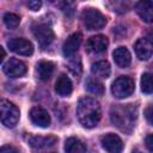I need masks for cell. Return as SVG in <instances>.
<instances>
[{"label": "cell", "mask_w": 153, "mask_h": 153, "mask_svg": "<svg viewBox=\"0 0 153 153\" xmlns=\"http://www.w3.org/2000/svg\"><path fill=\"white\" fill-rule=\"evenodd\" d=\"M81 38H82L81 33L75 32V33H72L65 41L63 47H62V51H63V55L66 57H71L78 51V49H79V47L81 44Z\"/></svg>", "instance_id": "obj_11"}, {"label": "cell", "mask_w": 153, "mask_h": 153, "mask_svg": "<svg viewBox=\"0 0 153 153\" xmlns=\"http://www.w3.org/2000/svg\"><path fill=\"white\" fill-rule=\"evenodd\" d=\"M137 117V109L133 104H117L110 110V118L120 130L130 133Z\"/></svg>", "instance_id": "obj_1"}, {"label": "cell", "mask_w": 153, "mask_h": 153, "mask_svg": "<svg viewBox=\"0 0 153 153\" xmlns=\"http://www.w3.org/2000/svg\"><path fill=\"white\" fill-rule=\"evenodd\" d=\"M4 23L8 29H16L20 23V18L16 13H6L4 16Z\"/></svg>", "instance_id": "obj_22"}, {"label": "cell", "mask_w": 153, "mask_h": 153, "mask_svg": "<svg viewBox=\"0 0 153 153\" xmlns=\"http://www.w3.org/2000/svg\"><path fill=\"white\" fill-rule=\"evenodd\" d=\"M81 19H82V23L85 25V27L87 30H99L102 27L105 26L106 24V18L105 16L98 11L97 8H85L82 11V14H81Z\"/></svg>", "instance_id": "obj_4"}, {"label": "cell", "mask_w": 153, "mask_h": 153, "mask_svg": "<svg viewBox=\"0 0 153 153\" xmlns=\"http://www.w3.org/2000/svg\"><path fill=\"white\" fill-rule=\"evenodd\" d=\"M91 72L96 78L105 79L110 75V65L108 61H97L92 65Z\"/></svg>", "instance_id": "obj_20"}, {"label": "cell", "mask_w": 153, "mask_h": 153, "mask_svg": "<svg viewBox=\"0 0 153 153\" xmlns=\"http://www.w3.org/2000/svg\"><path fill=\"white\" fill-rule=\"evenodd\" d=\"M134 80L129 76H120L111 85V92L118 99L129 97L134 92Z\"/></svg>", "instance_id": "obj_5"}, {"label": "cell", "mask_w": 153, "mask_h": 153, "mask_svg": "<svg viewBox=\"0 0 153 153\" xmlns=\"http://www.w3.org/2000/svg\"><path fill=\"white\" fill-rule=\"evenodd\" d=\"M153 51V45L149 39L147 38H140L135 43V53L136 56L140 60H148L152 56Z\"/></svg>", "instance_id": "obj_13"}, {"label": "cell", "mask_w": 153, "mask_h": 153, "mask_svg": "<svg viewBox=\"0 0 153 153\" xmlns=\"http://www.w3.org/2000/svg\"><path fill=\"white\" fill-rule=\"evenodd\" d=\"M10 50L18 55L23 56H30L33 53V45L29 39L25 38H12L7 43Z\"/></svg>", "instance_id": "obj_7"}, {"label": "cell", "mask_w": 153, "mask_h": 153, "mask_svg": "<svg viewBox=\"0 0 153 153\" xmlns=\"http://www.w3.org/2000/svg\"><path fill=\"white\" fill-rule=\"evenodd\" d=\"M54 72V63L50 61H39L36 66V73L38 79L45 81L48 80Z\"/></svg>", "instance_id": "obj_19"}, {"label": "cell", "mask_w": 153, "mask_h": 153, "mask_svg": "<svg viewBox=\"0 0 153 153\" xmlns=\"http://www.w3.org/2000/svg\"><path fill=\"white\" fill-rule=\"evenodd\" d=\"M69 69L71 72L75 75V76H79L81 74V60L79 57H75L73 59L71 62H69Z\"/></svg>", "instance_id": "obj_24"}, {"label": "cell", "mask_w": 153, "mask_h": 153, "mask_svg": "<svg viewBox=\"0 0 153 153\" xmlns=\"http://www.w3.org/2000/svg\"><path fill=\"white\" fill-rule=\"evenodd\" d=\"M152 8H153L152 1H141V2L136 4V12L141 17V19L145 20L146 23H151L153 19Z\"/></svg>", "instance_id": "obj_18"}, {"label": "cell", "mask_w": 153, "mask_h": 153, "mask_svg": "<svg viewBox=\"0 0 153 153\" xmlns=\"http://www.w3.org/2000/svg\"><path fill=\"white\" fill-rule=\"evenodd\" d=\"M65 152L66 153H86V146L85 143L78 139V137H68L65 142Z\"/></svg>", "instance_id": "obj_17"}, {"label": "cell", "mask_w": 153, "mask_h": 153, "mask_svg": "<svg viewBox=\"0 0 153 153\" xmlns=\"http://www.w3.org/2000/svg\"><path fill=\"white\" fill-rule=\"evenodd\" d=\"M108 38L103 35H96V36H92L88 41H87V49L88 51L91 53H94V54H100V53H104L108 48Z\"/></svg>", "instance_id": "obj_12"}, {"label": "cell", "mask_w": 153, "mask_h": 153, "mask_svg": "<svg viewBox=\"0 0 153 153\" xmlns=\"http://www.w3.org/2000/svg\"><path fill=\"white\" fill-rule=\"evenodd\" d=\"M100 141H102L103 148L108 153H121L123 149V142L121 137L116 134H112V133L105 134L104 136H102Z\"/></svg>", "instance_id": "obj_8"}, {"label": "cell", "mask_w": 153, "mask_h": 153, "mask_svg": "<svg viewBox=\"0 0 153 153\" xmlns=\"http://www.w3.org/2000/svg\"><path fill=\"white\" fill-rule=\"evenodd\" d=\"M32 33L41 47L45 48L54 41V31L48 24H35L32 26Z\"/></svg>", "instance_id": "obj_6"}, {"label": "cell", "mask_w": 153, "mask_h": 153, "mask_svg": "<svg viewBox=\"0 0 153 153\" xmlns=\"http://www.w3.org/2000/svg\"><path fill=\"white\" fill-rule=\"evenodd\" d=\"M20 117L19 109L11 103L10 100H1L0 102V121L7 128H13L18 123Z\"/></svg>", "instance_id": "obj_3"}, {"label": "cell", "mask_w": 153, "mask_h": 153, "mask_svg": "<svg viewBox=\"0 0 153 153\" xmlns=\"http://www.w3.org/2000/svg\"><path fill=\"white\" fill-rule=\"evenodd\" d=\"M55 91H56L57 94L61 96V97H67V96H69V94L72 93V91H73V85H72L71 79H69L67 75L61 74V75L57 78L56 82H55Z\"/></svg>", "instance_id": "obj_15"}, {"label": "cell", "mask_w": 153, "mask_h": 153, "mask_svg": "<svg viewBox=\"0 0 153 153\" xmlns=\"http://www.w3.org/2000/svg\"><path fill=\"white\" fill-rule=\"evenodd\" d=\"M57 137L54 135H48V136H31L29 139V145L33 148H47L56 143Z\"/></svg>", "instance_id": "obj_16"}, {"label": "cell", "mask_w": 153, "mask_h": 153, "mask_svg": "<svg viewBox=\"0 0 153 153\" xmlns=\"http://www.w3.org/2000/svg\"><path fill=\"white\" fill-rule=\"evenodd\" d=\"M4 73L10 78H19L26 73V66L17 59H10L4 65Z\"/></svg>", "instance_id": "obj_9"}, {"label": "cell", "mask_w": 153, "mask_h": 153, "mask_svg": "<svg viewBox=\"0 0 153 153\" xmlns=\"http://www.w3.org/2000/svg\"><path fill=\"white\" fill-rule=\"evenodd\" d=\"M76 116L79 122L86 128H93L98 124L102 111L99 103L90 97L81 98L76 105Z\"/></svg>", "instance_id": "obj_2"}, {"label": "cell", "mask_w": 153, "mask_h": 153, "mask_svg": "<svg viewBox=\"0 0 153 153\" xmlns=\"http://www.w3.org/2000/svg\"><path fill=\"white\" fill-rule=\"evenodd\" d=\"M42 6V2L39 0H31V1H27V7L32 11H38Z\"/></svg>", "instance_id": "obj_25"}, {"label": "cell", "mask_w": 153, "mask_h": 153, "mask_svg": "<svg viewBox=\"0 0 153 153\" xmlns=\"http://www.w3.org/2000/svg\"><path fill=\"white\" fill-rule=\"evenodd\" d=\"M30 120L35 126L45 128L50 124V116L47 110L39 106H35L30 111Z\"/></svg>", "instance_id": "obj_10"}, {"label": "cell", "mask_w": 153, "mask_h": 153, "mask_svg": "<svg viewBox=\"0 0 153 153\" xmlns=\"http://www.w3.org/2000/svg\"><path fill=\"white\" fill-rule=\"evenodd\" d=\"M152 75L151 73H145L142 74L141 78V91L146 94H151L152 93Z\"/></svg>", "instance_id": "obj_23"}, {"label": "cell", "mask_w": 153, "mask_h": 153, "mask_svg": "<svg viewBox=\"0 0 153 153\" xmlns=\"http://www.w3.org/2000/svg\"><path fill=\"white\" fill-rule=\"evenodd\" d=\"M112 56H114V61L115 63L121 67V68H126L130 65V61H131V56H130V53L129 50L126 48V47H118L114 50L112 53Z\"/></svg>", "instance_id": "obj_14"}, {"label": "cell", "mask_w": 153, "mask_h": 153, "mask_svg": "<svg viewBox=\"0 0 153 153\" xmlns=\"http://www.w3.org/2000/svg\"><path fill=\"white\" fill-rule=\"evenodd\" d=\"M152 140H153V135L148 134L147 137H146V146H147V149H148L149 153L153 152V142H152Z\"/></svg>", "instance_id": "obj_27"}, {"label": "cell", "mask_w": 153, "mask_h": 153, "mask_svg": "<svg viewBox=\"0 0 153 153\" xmlns=\"http://www.w3.org/2000/svg\"><path fill=\"white\" fill-rule=\"evenodd\" d=\"M133 153H142V152H140V151L136 149V151H133Z\"/></svg>", "instance_id": "obj_30"}, {"label": "cell", "mask_w": 153, "mask_h": 153, "mask_svg": "<svg viewBox=\"0 0 153 153\" xmlns=\"http://www.w3.org/2000/svg\"><path fill=\"white\" fill-rule=\"evenodd\" d=\"M86 88L88 92H91L92 94L96 96H102L104 93V86L100 81H98L97 79L93 78H88L86 80Z\"/></svg>", "instance_id": "obj_21"}, {"label": "cell", "mask_w": 153, "mask_h": 153, "mask_svg": "<svg viewBox=\"0 0 153 153\" xmlns=\"http://www.w3.org/2000/svg\"><path fill=\"white\" fill-rule=\"evenodd\" d=\"M145 114H146V118H147L148 123H149V124H152V105H149V106L146 109Z\"/></svg>", "instance_id": "obj_28"}, {"label": "cell", "mask_w": 153, "mask_h": 153, "mask_svg": "<svg viewBox=\"0 0 153 153\" xmlns=\"http://www.w3.org/2000/svg\"><path fill=\"white\" fill-rule=\"evenodd\" d=\"M0 153H19V151L13 146L7 145V146H2L0 148Z\"/></svg>", "instance_id": "obj_26"}, {"label": "cell", "mask_w": 153, "mask_h": 153, "mask_svg": "<svg viewBox=\"0 0 153 153\" xmlns=\"http://www.w3.org/2000/svg\"><path fill=\"white\" fill-rule=\"evenodd\" d=\"M5 56H6V53H5V49L0 45V63L2 62V60L5 59Z\"/></svg>", "instance_id": "obj_29"}]
</instances>
